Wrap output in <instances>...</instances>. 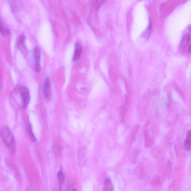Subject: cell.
<instances>
[{
    "label": "cell",
    "mask_w": 191,
    "mask_h": 191,
    "mask_svg": "<svg viewBox=\"0 0 191 191\" xmlns=\"http://www.w3.org/2000/svg\"><path fill=\"white\" fill-rule=\"evenodd\" d=\"M1 135L4 143L8 147L12 154L15 152V143L14 135L11 130L8 127H3Z\"/></svg>",
    "instance_id": "obj_1"
},
{
    "label": "cell",
    "mask_w": 191,
    "mask_h": 191,
    "mask_svg": "<svg viewBox=\"0 0 191 191\" xmlns=\"http://www.w3.org/2000/svg\"><path fill=\"white\" fill-rule=\"evenodd\" d=\"M18 92L19 93L22 103V106L25 108L29 104L30 100V94L29 90L27 87H23L18 89Z\"/></svg>",
    "instance_id": "obj_2"
},
{
    "label": "cell",
    "mask_w": 191,
    "mask_h": 191,
    "mask_svg": "<svg viewBox=\"0 0 191 191\" xmlns=\"http://www.w3.org/2000/svg\"><path fill=\"white\" fill-rule=\"evenodd\" d=\"M33 57L34 63V69L37 72H39L41 70V53L38 48L36 47L33 51Z\"/></svg>",
    "instance_id": "obj_3"
},
{
    "label": "cell",
    "mask_w": 191,
    "mask_h": 191,
    "mask_svg": "<svg viewBox=\"0 0 191 191\" xmlns=\"http://www.w3.org/2000/svg\"><path fill=\"white\" fill-rule=\"evenodd\" d=\"M191 40V26L188 28L187 30L182 37L180 44V49H184L189 44Z\"/></svg>",
    "instance_id": "obj_4"
},
{
    "label": "cell",
    "mask_w": 191,
    "mask_h": 191,
    "mask_svg": "<svg viewBox=\"0 0 191 191\" xmlns=\"http://www.w3.org/2000/svg\"><path fill=\"white\" fill-rule=\"evenodd\" d=\"M43 92L44 97L49 100L51 97L52 90L50 79L46 77L44 82Z\"/></svg>",
    "instance_id": "obj_5"
},
{
    "label": "cell",
    "mask_w": 191,
    "mask_h": 191,
    "mask_svg": "<svg viewBox=\"0 0 191 191\" xmlns=\"http://www.w3.org/2000/svg\"><path fill=\"white\" fill-rule=\"evenodd\" d=\"M82 46L78 42H77L75 45V49L74 56L73 57V61H75L77 60L81 56L82 53Z\"/></svg>",
    "instance_id": "obj_6"
},
{
    "label": "cell",
    "mask_w": 191,
    "mask_h": 191,
    "mask_svg": "<svg viewBox=\"0 0 191 191\" xmlns=\"http://www.w3.org/2000/svg\"><path fill=\"white\" fill-rule=\"evenodd\" d=\"M185 151H190L191 149V130L188 131L186 139L183 145Z\"/></svg>",
    "instance_id": "obj_7"
},
{
    "label": "cell",
    "mask_w": 191,
    "mask_h": 191,
    "mask_svg": "<svg viewBox=\"0 0 191 191\" xmlns=\"http://www.w3.org/2000/svg\"><path fill=\"white\" fill-rule=\"evenodd\" d=\"M103 184L106 191H113V187L111 180L109 177L105 179Z\"/></svg>",
    "instance_id": "obj_8"
},
{
    "label": "cell",
    "mask_w": 191,
    "mask_h": 191,
    "mask_svg": "<svg viewBox=\"0 0 191 191\" xmlns=\"http://www.w3.org/2000/svg\"><path fill=\"white\" fill-rule=\"evenodd\" d=\"M25 36L23 35H21L19 38L18 46L22 52L24 51V50H25L26 49L25 44Z\"/></svg>",
    "instance_id": "obj_9"
},
{
    "label": "cell",
    "mask_w": 191,
    "mask_h": 191,
    "mask_svg": "<svg viewBox=\"0 0 191 191\" xmlns=\"http://www.w3.org/2000/svg\"><path fill=\"white\" fill-rule=\"evenodd\" d=\"M1 32L3 36H5L10 34V30L5 23L1 21Z\"/></svg>",
    "instance_id": "obj_10"
},
{
    "label": "cell",
    "mask_w": 191,
    "mask_h": 191,
    "mask_svg": "<svg viewBox=\"0 0 191 191\" xmlns=\"http://www.w3.org/2000/svg\"><path fill=\"white\" fill-rule=\"evenodd\" d=\"M57 177L59 183V185L61 186L63 183L64 181L65 176L64 175L63 172L62 170L59 171L57 174Z\"/></svg>",
    "instance_id": "obj_11"
},
{
    "label": "cell",
    "mask_w": 191,
    "mask_h": 191,
    "mask_svg": "<svg viewBox=\"0 0 191 191\" xmlns=\"http://www.w3.org/2000/svg\"><path fill=\"white\" fill-rule=\"evenodd\" d=\"M28 130L29 135H30L31 139L33 141L35 142L36 141V138L34 135V133H33L30 124L29 125L28 127Z\"/></svg>",
    "instance_id": "obj_12"
},
{
    "label": "cell",
    "mask_w": 191,
    "mask_h": 191,
    "mask_svg": "<svg viewBox=\"0 0 191 191\" xmlns=\"http://www.w3.org/2000/svg\"><path fill=\"white\" fill-rule=\"evenodd\" d=\"M151 22H150L148 26V28L146 29V30L145 33H144V36L145 38H148L150 34H151Z\"/></svg>",
    "instance_id": "obj_13"
},
{
    "label": "cell",
    "mask_w": 191,
    "mask_h": 191,
    "mask_svg": "<svg viewBox=\"0 0 191 191\" xmlns=\"http://www.w3.org/2000/svg\"><path fill=\"white\" fill-rule=\"evenodd\" d=\"M126 110L125 107H123L121 109V116L122 117H125V115H126Z\"/></svg>",
    "instance_id": "obj_14"
},
{
    "label": "cell",
    "mask_w": 191,
    "mask_h": 191,
    "mask_svg": "<svg viewBox=\"0 0 191 191\" xmlns=\"http://www.w3.org/2000/svg\"><path fill=\"white\" fill-rule=\"evenodd\" d=\"M188 52L189 53H191V43L188 47Z\"/></svg>",
    "instance_id": "obj_15"
},
{
    "label": "cell",
    "mask_w": 191,
    "mask_h": 191,
    "mask_svg": "<svg viewBox=\"0 0 191 191\" xmlns=\"http://www.w3.org/2000/svg\"><path fill=\"white\" fill-rule=\"evenodd\" d=\"M73 191H77L75 189H74L73 190Z\"/></svg>",
    "instance_id": "obj_16"
},
{
    "label": "cell",
    "mask_w": 191,
    "mask_h": 191,
    "mask_svg": "<svg viewBox=\"0 0 191 191\" xmlns=\"http://www.w3.org/2000/svg\"><path fill=\"white\" fill-rule=\"evenodd\" d=\"M67 191H69V190H67Z\"/></svg>",
    "instance_id": "obj_17"
}]
</instances>
